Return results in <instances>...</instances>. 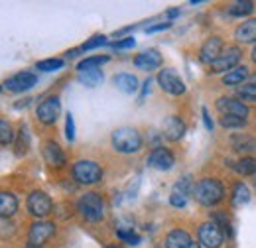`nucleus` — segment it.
Returning <instances> with one entry per match:
<instances>
[{"label":"nucleus","instance_id":"obj_12","mask_svg":"<svg viewBox=\"0 0 256 248\" xmlns=\"http://www.w3.org/2000/svg\"><path fill=\"white\" fill-rule=\"evenodd\" d=\"M240 60V50L238 48H228L223 54L211 63V71L213 73H223V71H230L236 67V63Z\"/></svg>","mask_w":256,"mask_h":248},{"label":"nucleus","instance_id":"obj_19","mask_svg":"<svg viewBox=\"0 0 256 248\" xmlns=\"http://www.w3.org/2000/svg\"><path fill=\"white\" fill-rule=\"evenodd\" d=\"M192 242L193 240L190 232H186L182 228H176L166 236V248H190Z\"/></svg>","mask_w":256,"mask_h":248},{"label":"nucleus","instance_id":"obj_24","mask_svg":"<svg viewBox=\"0 0 256 248\" xmlns=\"http://www.w3.org/2000/svg\"><path fill=\"white\" fill-rule=\"evenodd\" d=\"M102 79H104V75H102V71L100 69H93V71H83V73H79V83H83L85 87H98L100 83H102Z\"/></svg>","mask_w":256,"mask_h":248},{"label":"nucleus","instance_id":"obj_17","mask_svg":"<svg viewBox=\"0 0 256 248\" xmlns=\"http://www.w3.org/2000/svg\"><path fill=\"white\" fill-rule=\"evenodd\" d=\"M44 158H46V162H48L50 166H54V168H62L65 164L64 150L60 148L58 142H52V140L44 144Z\"/></svg>","mask_w":256,"mask_h":248},{"label":"nucleus","instance_id":"obj_40","mask_svg":"<svg viewBox=\"0 0 256 248\" xmlns=\"http://www.w3.org/2000/svg\"><path fill=\"white\" fill-rule=\"evenodd\" d=\"M150 85H152V79H146L144 85H142V94H140V102L144 100V96L150 93Z\"/></svg>","mask_w":256,"mask_h":248},{"label":"nucleus","instance_id":"obj_27","mask_svg":"<svg viewBox=\"0 0 256 248\" xmlns=\"http://www.w3.org/2000/svg\"><path fill=\"white\" fill-rule=\"evenodd\" d=\"M234 170L240 174V176H254L256 174V158H242L234 164Z\"/></svg>","mask_w":256,"mask_h":248},{"label":"nucleus","instance_id":"obj_18","mask_svg":"<svg viewBox=\"0 0 256 248\" xmlns=\"http://www.w3.org/2000/svg\"><path fill=\"white\" fill-rule=\"evenodd\" d=\"M18 211V199L10 191H0V218H10Z\"/></svg>","mask_w":256,"mask_h":248},{"label":"nucleus","instance_id":"obj_10","mask_svg":"<svg viewBox=\"0 0 256 248\" xmlns=\"http://www.w3.org/2000/svg\"><path fill=\"white\" fill-rule=\"evenodd\" d=\"M36 83H38V77L34 75L32 71H20V73L8 77L4 85L12 93H24V91H30Z\"/></svg>","mask_w":256,"mask_h":248},{"label":"nucleus","instance_id":"obj_5","mask_svg":"<svg viewBox=\"0 0 256 248\" xmlns=\"http://www.w3.org/2000/svg\"><path fill=\"white\" fill-rule=\"evenodd\" d=\"M56 234V224L50 220H36L28 232V244L30 248H42L52 236Z\"/></svg>","mask_w":256,"mask_h":248},{"label":"nucleus","instance_id":"obj_29","mask_svg":"<svg viewBox=\"0 0 256 248\" xmlns=\"http://www.w3.org/2000/svg\"><path fill=\"white\" fill-rule=\"evenodd\" d=\"M252 10H254V4L248 2V0H240V2H234V4L228 6L230 16H248Z\"/></svg>","mask_w":256,"mask_h":248},{"label":"nucleus","instance_id":"obj_30","mask_svg":"<svg viewBox=\"0 0 256 248\" xmlns=\"http://www.w3.org/2000/svg\"><path fill=\"white\" fill-rule=\"evenodd\" d=\"M116 236H118L122 242H126L128 246H138V244L142 242L140 234H136L132 228H120V230H116Z\"/></svg>","mask_w":256,"mask_h":248},{"label":"nucleus","instance_id":"obj_13","mask_svg":"<svg viewBox=\"0 0 256 248\" xmlns=\"http://www.w3.org/2000/svg\"><path fill=\"white\" fill-rule=\"evenodd\" d=\"M217 108L223 112V114H230V116H238L242 120H246L248 116V108L244 102L236 100V98H230V96H221L217 100Z\"/></svg>","mask_w":256,"mask_h":248},{"label":"nucleus","instance_id":"obj_42","mask_svg":"<svg viewBox=\"0 0 256 248\" xmlns=\"http://www.w3.org/2000/svg\"><path fill=\"white\" fill-rule=\"evenodd\" d=\"M176 16H180V10L178 8H174V10L168 12V18H176Z\"/></svg>","mask_w":256,"mask_h":248},{"label":"nucleus","instance_id":"obj_33","mask_svg":"<svg viewBox=\"0 0 256 248\" xmlns=\"http://www.w3.org/2000/svg\"><path fill=\"white\" fill-rule=\"evenodd\" d=\"M28 146H30V134H28V128H26V126H22V130H20V136H18V144H16V148H18V154H24V152H28Z\"/></svg>","mask_w":256,"mask_h":248},{"label":"nucleus","instance_id":"obj_28","mask_svg":"<svg viewBox=\"0 0 256 248\" xmlns=\"http://www.w3.org/2000/svg\"><path fill=\"white\" fill-rule=\"evenodd\" d=\"M65 65V62L62 58H50V60H42L36 63V69L44 71V73H52V71H60Z\"/></svg>","mask_w":256,"mask_h":248},{"label":"nucleus","instance_id":"obj_7","mask_svg":"<svg viewBox=\"0 0 256 248\" xmlns=\"http://www.w3.org/2000/svg\"><path fill=\"white\" fill-rule=\"evenodd\" d=\"M60 112H62V100H60V96H48L46 100H42L38 104V110H36L40 122L48 124V126L58 122Z\"/></svg>","mask_w":256,"mask_h":248},{"label":"nucleus","instance_id":"obj_8","mask_svg":"<svg viewBox=\"0 0 256 248\" xmlns=\"http://www.w3.org/2000/svg\"><path fill=\"white\" fill-rule=\"evenodd\" d=\"M158 83H160L162 91H166L168 94H174V96H180V94L186 93V83L184 79L174 71V69H162L158 73Z\"/></svg>","mask_w":256,"mask_h":248},{"label":"nucleus","instance_id":"obj_45","mask_svg":"<svg viewBox=\"0 0 256 248\" xmlns=\"http://www.w3.org/2000/svg\"><path fill=\"white\" fill-rule=\"evenodd\" d=\"M106 248H120V246H106Z\"/></svg>","mask_w":256,"mask_h":248},{"label":"nucleus","instance_id":"obj_26","mask_svg":"<svg viewBox=\"0 0 256 248\" xmlns=\"http://www.w3.org/2000/svg\"><path fill=\"white\" fill-rule=\"evenodd\" d=\"M106 62H108V56H93V58H87V60L79 62L77 69H79V73L93 71V69H100V65H104Z\"/></svg>","mask_w":256,"mask_h":248},{"label":"nucleus","instance_id":"obj_41","mask_svg":"<svg viewBox=\"0 0 256 248\" xmlns=\"http://www.w3.org/2000/svg\"><path fill=\"white\" fill-rule=\"evenodd\" d=\"M203 122L207 126V130H213V122H211V116H209L207 108H203Z\"/></svg>","mask_w":256,"mask_h":248},{"label":"nucleus","instance_id":"obj_23","mask_svg":"<svg viewBox=\"0 0 256 248\" xmlns=\"http://www.w3.org/2000/svg\"><path fill=\"white\" fill-rule=\"evenodd\" d=\"M230 144H232V148L236 152H244V154L256 152V138H252V136H244V134L232 136L230 138Z\"/></svg>","mask_w":256,"mask_h":248},{"label":"nucleus","instance_id":"obj_36","mask_svg":"<svg viewBox=\"0 0 256 248\" xmlns=\"http://www.w3.org/2000/svg\"><path fill=\"white\" fill-rule=\"evenodd\" d=\"M170 203L174 205V207H178V209H184L186 205H188V195H184V193H180V191H172V195H170Z\"/></svg>","mask_w":256,"mask_h":248},{"label":"nucleus","instance_id":"obj_2","mask_svg":"<svg viewBox=\"0 0 256 248\" xmlns=\"http://www.w3.org/2000/svg\"><path fill=\"white\" fill-rule=\"evenodd\" d=\"M193 195H195V199H197L201 205L213 207V205H217L224 197L223 184H221L219 180H215V178H205V180H201V182L195 186Z\"/></svg>","mask_w":256,"mask_h":248},{"label":"nucleus","instance_id":"obj_3","mask_svg":"<svg viewBox=\"0 0 256 248\" xmlns=\"http://www.w3.org/2000/svg\"><path fill=\"white\" fill-rule=\"evenodd\" d=\"M77 211H79V215L85 218V220L98 222L100 218L104 217V201H102V197L98 193L89 191V193H85V195L79 197Z\"/></svg>","mask_w":256,"mask_h":248},{"label":"nucleus","instance_id":"obj_39","mask_svg":"<svg viewBox=\"0 0 256 248\" xmlns=\"http://www.w3.org/2000/svg\"><path fill=\"white\" fill-rule=\"evenodd\" d=\"M172 26V22H164V24H158V26H150V28H146L148 34H154V32H162V30H168Z\"/></svg>","mask_w":256,"mask_h":248},{"label":"nucleus","instance_id":"obj_31","mask_svg":"<svg viewBox=\"0 0 256 248\" xmlns=\"http://www.w3.org/2000/svg\"><path fill=\"white\" fill-rule=\"evenodd\" d=\"M14 142V128L8 120H0V146H8Z\"/></svg>","mask_w":256,"mask_h":248},{"label":"nucleus","instance_id":"obj_34","mask_svg":"<svg viewBox=\"0 0 256 248\" xmlns=\"http://www.w3.org/2000/svg\"><path fill=\"white\" fill-rule=\"evenodd\" d=\"M106 44V38L104 36H93L91 40H87L83 46H81V52H91V50H96V48H100V46H104Z\"/></svg>","mask_w":256,"mask_h":248},{"label":"nucleus","instance_id":"obj_46","mask_svg":"<svg viewBox=\"0 0 256 248\" xmlns=\"http://www.w3.org/2000/svg\"><path fill=\"white\" fill-rule=\"evenodd\" d=\"M0 91H2V87H0Z\"/></svg>","mask_w":256,"mask_h":248},{"label":"nucleus","instance_id":"obj_32","mask_svg":"<svg viewBox=\"0 0 256 248\" xmlns=\"http://www.w3.org/2000/svg\"><path fill=\"white\" fill-rule=\"evenodd\" d=\"M236 94H238L242 100L256 102V83H246V85H240V87L236 89Z\"/></svg>","mask_w":256,"mask_h":248},{"label":"nucleus","instance_id":"obj_25","mask_svg":"<svg viewBox=\"0 0 256 248\" xmlns=\"http://www.w3.org/2000/svg\"><path fill=\"white\" fill-rule=\"evenodd\" d=\"M250 201V189L244 184H236L232 191V205L234 207H244Z\"/></svg>","mask_w":256,"mask_h":248},{"label":"nucleus","instance_id":"obj_1","mask_svg":"<svg viewBox=\"0 0 256 248\" xmlns=\"http://www.w3.org/2000/svg\"><path fill=\"white\" fill-rule=\"evenodd\" d=\"M110 142H112V148L120 154H136L142 148V134L136 128L122 126L112 132Z\"/></svg>","mask_w":256,"mask_h":248},{"label":"nucleus","instance_id":"obj_6","mask_svg":"<svg viewBox=\"0 0 256 248\" xmlns=\"http://www.w3.org/2000/svg\"><path fill=\"white\" fill-rule=\"evenodd\" d=\"M26 205H28L30 215H34L36 218L48 217L52 213V209H54V203H52V199H50V195L46 191H32L28 195V203Z\"/></svg>","mask_w":256,"mask_h":248},{"label":"nucleus","instance_id":"obj_37","mask_svg":"<svg viewBox=\"0 0 256 248\" xmlns=\"http://www.w3.org/2000/svg\"><path fill=\"white\" fill-rule=\"evenodd\" d=\"M65 138H67L69 142L75 140V122H73V114H71V112L65 114Z\"/></svg>","mask_w":256,"mask_h":248},{"label":"nucleus","instance_id":"obj_20","mask_svg":"<svg viewBox=\"0 0 256 248\" xmlns=\"http://www.w3.org/2000/svg\"><path fill=\"white\" fill-rule=\"evenodd\" d=\"M248 77V67L244 65H236L234 69H230L223 77V85L226 87H240Z\"/></svg>","mask_w":256,"mask_h":248},{"label":"nucleus","instance_id":"obj_4","mask_svg":"<svg viewBox=\"0 0 256 248\" xmlns=\"http://www.w3.org/2000/svg\"><path fill=\"white\" fill-rule=\"evenodd\" d=\"M73 180L81 186H95L102 180V168L93 160H79L73 164Z\"/></svg>","mask_w":256,"mask_h":248},{"label":"nucleus","instance_id":"obj_16","mask_svg":"<svg viewBox=\"0 0 256 248\" xmlns=\"http://www.w3.org/2000/svg\"><path fill=\"white\" fill-rule=\"evenodd\" d=\"M186 134V122L180 116H168V120L164 122V136L172 142L182 140Z\"/></svg>","mask_w":256,"mask_h":248},{"label":"nucleus","instance_id":"obj_14","mask_svg":"<svg viewBox=\"0 0 256 248\" xmlns=\"http://www.w3.org/2000/svg\"><path fill=\"white\" fill-rule=\"evenodd\" d=\"M162 63H164V58L158 50H146L134 58V65L142 71H154L162 67Z\"/></svg>","mask_w":256,"mask_h":248},{"label":"nucleus","instance_id":"obj_15","mask_svg":"<svg viewBox=\"0 0 256 248\" xmlns=\"http://www.w3.org/2000/svg\"><path fill=\"white\" fill-rule=\"evenodd\" d=\"M221 54H223V40L213 36V38H209V40L203 44L201 54H199V60L203 63H209V65H211Z\"/></svg>","mask_w":256,"mask_h":248},{"label":"nucleus","instance_id":"obj_9","mask_svg":"<svg viewBox=\"0 0 256 248\" xmlns=\"http://www.w3.org/2000/svg\"><path fill=\"white\" fill-rule=\"evenodd\" d=\"M223 230L219 228L217 222H203L199 226V244L205 248H219L223 244Z\"/></svg>","mask_w":256,"mask_h":248},{"label":"nucleus","instance_id":"obj_43","mask_svg":"<svg viewBox=\"0 0 256 248\" xmlns=\"http://www.w3.org/2000/svg\"><path fill=\"white\" fill-rule=\"evenodd\" d=\"M190 248H201V244H199V242H192V246Z\"/></svg>","mask_w":256,"mask_h":248},{"label":"nucleus","instance_id":"obj_44","mask_svg":"<svg viewBox=\"0 0 256 248\" xmlns=\"http://www.w3.org/2000/svg\"><path fill=\"white\" fill-rule=\"evenodd\" d=\"M252 62L256 63V46H254V50H252Z\"/></svg>","mask_w":256,"mask_h":248},{"label":"nucleus","instance_id":"obj_21","mask_svg":"<svg viewBox=\"0 0 256 248\" xmlns=\"http://www.w3.org/2000/svg\"><path fill=\"white\" fill-rule=\"evenodd\" d=\"M234 38L242 44H252L256 42V18H250L246 22H242L236 32H234Z\"/></svg>","mask_w":256,"mask_h":248},{"label":"nucleus","instance_id":"obj_22","mask_svg":"<svg viewBox=\"0 0 256 248\" xmlns=\"http://www.w3.org/2000/svg\"><path fill=\"white\" fill-rule=\"evenodd\" d=\"M114 85L122 91V93L126 94H132L138 91V79L134 77V75H130V73H118V75H114Z\"/></svg>","mask_w":256,"mask_h":248},{"label":"nucleus","instance_id":"obj_11","mask_svg":"<svg viewBox=\"0 0 256 248\" xmlns=\"http://www.w3.org/2000/svg\"><path fill=\"white\" fill-rule=\"evenodd\" d=\"M174 164H176V158H174V154H172L168 148H164V146H156V148L148 154V166L154 168V170L168 172V170L174 168Z\"/></svg>","mask_w":256,"mask_h":248},{"label":"nucleus","instance_id":"obj_38","mask_svg":"<svg viewBox=\"0 0 256 248\" xmlns=\"http://www.w3.org/2000/svg\"><path fill=\"white\" fill-rule=\"evenodd\" d=\"M134 46H136L134 38H124V40H120V42H114L110 48H112V50H130V48H134Z\"/></svg>","mask_w":256,"mask_h":248},{"label":"nucleus","instance_id":"obj_35","mask_svg":"<svg viewBox=\"0 0 256 248\" xmlns=\"http://www.w3.org/2000/svg\"><path fill=\"white\" fill-rule=\"evenodd\" d=\"M246 120L238 118V116H230V114H223L221 116V126L223 128H242Z\"/></svg>","mask_w":256,"mask_h":248}]
</instances>
